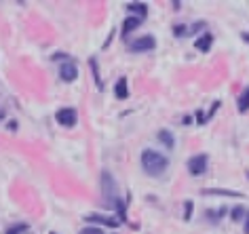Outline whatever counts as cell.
I'll return each instance as SVG.
<instances>
[{
  "mask_svg": "<svg viewBox=\"0 0 249 234\" xmlns=\"http://www.w3.org/2000/svg\"><path fill=\"white\" fill-rule=\"evenodd\" d=\"M167 167H169V158L163 156L160 152L150 150V148L142 152V169L150 177H160L167 171Z\"/></svg>",
  "mask_w": 249,
  "mask_h": 234,
  "instance_id": "6da1fadb",
  "label": "cell"
},
{
  "mask_svg": "<svg viewBox=\"0 0 249 234\" xmlns=\"http://www.w3.org/2000/svg\"><path fill=\"white\" fill-rule=\"evenodd\" d=\"M102 194H104V199L110 207H112V202L118 199L116 182H114V177H112L110 171H102Z\"/></svg>",
  "mask_w": 249,
  "mask_h": 234,
  "instance_id": "7a4b0ae2",
  "label": "cell"
},
{
  "mask_svg": "<svg viewBox=\"0 0 249 234\" xmlns=\"http://www.w3.org/2000/svg\"><path fill=\"white\" fill-rule=\"evenodd\" d=\"M209 169V156L207 154H195V156L188 158V173L190 175H203L205 171Z\"/></svg>",
  "mask_w": 249,
  "mask_h": 234,
  "instance_id": "3957f363",
  "label": "cell"
},
{
  "mask_svg": "<svg viewBox=\"0 0 249 234\" xmlns=\"http://www.w3.org/2000/svg\"><path fill=\"white\" fill-rule=\"evenodd\" d=\"M85 221L91 226H108V228H118L123 224L121 219L112 217V215H102V213H91V215H85Z\"/></svg>",
  "mask_w": 249,
  "mask_h": 234,
  "instance_id": "277c9868",
  "label": "cell"
},
{
  "mask_svg": "<svg viewBox=\"0 0 249 234\" xmlns=\"http://www.w3.org/2000/svg\"><path fill=\"white\" fill-rule=\"evenodd\" d=\"M154 47H157V38L146 34V36H142V38L133 40L131 45H129V51L131 53H150V51H154Z\"/></svg>",
  "mask_w": 249,
  "mask_h": 234,
  "instance_id": "5b68a950",
  "label": "cell"
},
{
  "mask_svg": "<svg viewBox=\"0 0 249 234\" xmlns=\"http://www.w3.org/2000/svg\"><path fill=\"white\" fill-rule=\"evenodd\" d=\"M59 78L64 83H74L78 78V66L72 59H66L59 64Z\"/></svg>",
  "mask_w": 249,
  "mask_h": 234,
  "instance_id": "8992f818",
  "label": "cell"
},
{
  "mask_svg": "<svg viewBox=\"0 0 249 234\" xmlns=\"http://www.w3.org/2000/svg\"><path fill=\"white\" fill-rule=\"evenodd\" d=\"M55 120H57V125H61V127H74L78 120V112L74 108H61V110H57V114H55Z\"/></svg>",
  "mask_w": 249,
  "mask_h": 234,
  "instance_id": "52a82bcc",
  "label": "cell"
},
{
  "mask_svg": "<svg viewBox=\"0 0 249 234\" xmlns=\"http://www.w3.org/2000/svg\"><path fill=\"white\" fill-rule=\"evenodd\" d=\"M203 196H230V199H241L243 192L239 190H224V188H205L201 190Z\"/></svg>",
  "mask_w": 249,
  "mask_h": 234,
  "instance_id": "ba28073f",
  "label": "cell"
},
{
  "mask_svg": "<svg viewBox=\"0 0 249 234\" xmlns=\"http://www.w3.org/2000/svg\"><path fill=\"white\" fill-rule=\"evenodd\" d=\"M195 47H196V51H201V53H209V49L213 47V34L205 32L201 38L195 40Z\"/></svg>",
  "mask_w": 249,
  "mask_h": 234,
  "instance_id": "9c48e42d",
  "label": "cell"
},
{
  "mask_svg": "<svg viewBox=\"0 0 249 234\" xmlns=\"http://www.w3.org/2000/svg\"><path fill=\"white\" fill-rule=\"evenodd\" d=\"M142 21L144 19H140V17H131V15L124 17V21H123V38H127L133 30H138L142 26Z\"/></svg>",
  "mask_w": 249,
  "mask_h": 234,
  "instance_id": "30bf717a",
  "label": "cell"
},
{
  "mask_svg": "<svg viewBox=\"0 0 249 234\" xmlns=\"http://www.w3.org/2000/svg\"><path fill=\"white\" fill-rule=\"evenodd\" d=\"M114 95H116V100H127L129 97V83H127V78L124 76H121L116 81V84H114Z\"/></svg>",
  "mask_w": 249,
  "mask_h": 234,
  "instance_id": "8fae6325",
  "label": "cell"
},
{
  "mask_svg": "<svg viewBox=\"0 0 249 234\" xmlns=\"http://www.w3.org/2000/svg\"><path fill=\"white\" fill-rule=\"evenodd\" d=\"M127 13L131 17H140V19H144L148 15V7L144 2H129L127 4Z\"/></svg>",
  "mask_w": 249,
  "mask_h": 234,
  "instance_id": "7c38bea8",
  "label": "cell"
},
{
  "mask_svg": "<svg viewBox=\"0 0 249 234\" xmlns=\"http://www.w3.org/2000/svg\"><path fill=\"white\" fill-rule=\"evenodd\" d=\"M157 137L167 150H173V148H176V137H173V133L167 131V129H160V131L157 133Z\"/></svg>",
  "mask_w": 249,
  "mask_h": 234,
  "instance_id": "4fadbf2b",
  "label": "cell"
},
{
  "mask_svg": "<svg viewBox=\"0 0 249 234\" xmlns=\"http://www.w3.org/2000/svg\"><path fill=\"white\" fill-rule=\"evenodd\" d=\"M236 108H239V112H241V114H245L247 110H249V87L243 91L241 97L236 100Z\"/></svg>",
  "mask_w": 249,
  "mask_h": 234,
  "instance_id": "5bb4252c",
  "label": "cell"
},
{
  "mask_svg": "<svg viewBox=\"0 0 249 234\" xmlns=\"http://www.w3.org/2000/svg\"><path fill=\"white\" fill-rule=\"evenodd\" d=\"M89 66H91V72H93V78H95L97 89L102 91V89H104V83H102V76H99V66H97V59H95V57H91V59H89Z\"/></svg>",
  "mask_w": 249,
  "mask_h": 234,
  "instance_id": "9a60e30c",
  "label": "cell"
},
{
  "mask_svg": "<svg viewBox=\"0 0 249 234\" xmlns=\"http://www.w3.org/2000/svg\"><path fill=\"white\" fill-rule=\"evenodd\" d=\"M243 217H247V211L243 205H234L232 209H230V219L232 221H241Z\"/></svg>",
  "mask_w": 249,
  "mask_h": 234,
  "instance_id": "2e32d148",
  "label": "cell"
},
{
  "mask_svg": "<svg viewBox=\"0 0 249 234\" xmlns=\"http://www.w3.org/2000/svg\"><path fill=\"white\" fill-rule=\"evenodd\" d=\"M112 207L116 209L118 219H121V221H127V215H124V202H123V199H116L114 202H112Z\"/></svg>",
  "mask_w": 249,
  "mask_h": 234,
  "instance_id": "e0dca14e",
  "label": "cell"
},
{
  "mask_svg": "<svg viewBox=\"0 0 249 234\" xmlns=\"http://www.w3.org/2000/svg\"><path fill=\"white\" fill-rule=\"evenodd\" d=\"M26 230H28V224H26V221H19V224L9 226L7 230H4V234H21V232H26Z\"/></svg>",
  "mask_w": 249,
  "mask_h": 234,
  "instance_id": "ac0fdd59",
  "label": "cell"
},
{
  "mask_svg": "<svg viewBox=\"0 0 249 234\" xmlns=\"http://www.w3.org/2000/svg\"><path fill=\"white\" fill-rule=\"evenodd\" d=\"M78 234H104V230L99 226H85V228H80V232Z\"/></svg>",
  "mask_w": 249,
  "mask_h": 234,
  "instance_id": "d6986e66",
  "label": "cell"
},
{
  "mask_svg": "<svg viewBox=\"0 0 249 234\" xmlns=\"http://www.w3.org/2000/svg\"><path fill=\"white\" fill-rule=\"evenodd\" d=\"M192 207H195V202H192V201L184 202V219L186 221H190V217H192Z\"/></svg>",
  "mask_w": 249,
  "mask_h": 234,
  "instance_id": "ffe728a7",
  "label": "cell"
},
{
  "mask_svg": "<svg viewBox=\"0 0 249 234\" xmlns=\"http://www.w3.org/2000/svg\"><path fill=\"white\" fill-rule=\"evenodd\" d=\"M188 32H190V30L186 26H182V23H179V26H173V36H178V38H179V36H188Z\"/></svg>",
  "mask_w": 249,
  "mask_h": 234,
  "instance_id": "44dd1931",
  "label": "cell"
},
{
  "mask_svg": "<svg viewBox=\"0 0 249 234\" xmlns=\"http://www.w3.org/2000/svg\"><path fill=\"white\" fill-rule=\"evenodd\" d=\"M112 38H114V28H112V32L108 34V38H106V42H104V47H102V49H108V47H110V40H112Z\"/></svg>",
  "mask_w": 249,
  "mask_h": 234,
  "instance_id": "7402d4cb",
  "label": "cell"
},
{
  "mask_svg": "<svg viewBox=\"0 0 249 234\" xmlns=\"http://www.w3.org/2000/svg\"><path fill=\"white\" fill-rule=\"evenodd\" d=\"M7 129H9V131H17V122H15V120L7 122Z\"/></svg>",
  "mask_w": 249,
  "mask_h": 234,
  "instance_id": "603a6c76",
  "label": "cell"
},
{
  "mask_svg": "<svg viewBox=\"0 0 249 234\" xmlns=\"http://www.w3.org/2000/svg\"><path fill=\"white\" fill-rule=\"evenodd\" d=\"M245 234H249V211H247V217H245Z\"/></svg>",
  "mask_w": 249,
  "mask_h": 234,
  "instance_id": "cb8c5ba5",
  "label": "cell"
},
{
  "mask_svg": "<svg viewBox=\"0 0 249 234\" xmlns=\"http://www.w3.org/2000/svg\"><path fill=\"white\" fill-rule=\"evenodd\" d=\"M49 234H57V232H49Z\"/></svg>",
  "mask_w": 249,
  "mask_h": 234,
  "instance_id": "d4e9b609",
  "label": "cell"
},
{
  "mask_svg": "<svg viewBox=\"0 0 249 234\" xmlns=\"http://www.w3.org/2000/svg\"><path fill=\"white\" fill-rule=\"evenodd\" d=\"M247 177H249V171H247Z\"/></svg>",
  "mask_w": 249,
  "mask_h": 234,
  "instance_id": "484cf974",
  "label": "cell"
}]
</instances>
